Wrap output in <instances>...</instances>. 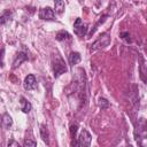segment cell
I'll return each instance as SVG.
<instances>
[{"label": "cell", "instance_id": "obj_1", "mask_svg": "<svg viewBox=\"0 0 147 147\" xmlns=\"http://www.w3.org/2000/svg\"><path fill=\"white\" fill-rule=\"evenodd\" d=\"M52 65H53V71H54V76H55V77L61 76L62 74L67 72V70H68L64 60H63V59L61 57V55H59V54H55V55L53 56Z\"/></svg>", "mask_w": 147, "mask_h": 147}, {"label": "cell", "instance_id": "obj_2", "mask_svg": "<svg viewBox=\"0 0 147 147\" xmlns=\"http://www.w3.org/2000/svg\"><path fill=\"white\" fill-rule=\"evenodd\" d=\"M110 42V37L108 33H102L92 45H91V51H96L100 48H103L106 46H108Z\"/></svg>", "mask_w": 147, "mask_h": 147}, {"label": "cell", "instance_id": "obj_3", "mask_svg": "<svg viewBox=\"0 0 147 147\" xmlns=\"http://www.w3.org/2000/svg\"><path fill=\"white\" fill-rule=\"evenodd\" d=\"M39 18L40 20H46V21H53V20H55V13L52 8L44 7L39 10Z\"/></svg>", "mask_w": 147, "mask_h": 147}, {"label": "cell", "instance_id": "obj_4", "mask_svg": "<svg viewBox=\"0 0 147 147\" xmlns=\"http://www.w3.org/2000/svg\"><path fill=\"white\" fill-rule=\"evenodd\" d=\"M91 140H92V137H91L90 132L87 130L83 129L82 132L79 133V138H78V141H79L80 146H83V147H90Z\"/></svg>", "mask_w": 147, "mask_h": 147}, {"label": "cell", "instance_id": "obj_5", "mask_svg": "<svg viewBox=\"0 0 147 147\" xmlns=\"http://www.w3.org/2000/svg\"><path fill=\"white\" fill-rule=\"evenodd\" d=\"M74 32L79 37H82L86 33V25L83 23L82 18H79V17L76 18V21L74 23Z\"/></svg>", "mask_w": 147, "mask_h": 147}, {"label": "cell", "instance_id": "obj_6", "mask_svg": "<svg viewBox=\"0 0 147 147\" xmlns=\"http://www.w3.org/2000/svg\"><path fill=\"white\" fill-rule=\"evenodd\" d=\"M23 86L26 91H31V90H34L37 87V82H36V78L33 75H28L24 79V83H23Z\"/></svg>", "mask_w": 147, "mask_h": 147}, {"label": "cell", "instance_id": "obj_7", "mask_svg": "<svg viewBox=\"0 0 147 147\" xmlns=\"http://www.w3.org/2000/svg\"><path fill=\"white\" fill-rule=\"evenodd\" d=\"M26 60H28V55H26L25 53H23V52L17 53L16 56H15V59H14V62H13V68H14V69L17 68L22 62H24V61H26Z\"/></svg>", "mask_w": 147, "mask_h": 147}, {"label": "cell", "instance_id": "obj_8", "mask_svg": "<svg viewBox=\"0 0 147 147\" xmlns=\"http://www.w3.org/2000/svg\"><path fill=\"white\" fill-rule=\"evenodd\" d=\"M20 103H21V110H22L23 113H25V114H28V113L31 110V108H32L31 103H30L25 98H23V96L20 99Z\"/></svg>", "mask_w": 147, "mask_h": 147}, {"label": "cell", "instance_id": "obj_9", "mask_svg": "<svg viewBox=\"0 0 147 147\" xmlns=\"http://www.w3.org/2000/svg\"><path fill=\"white\" fill-rule=\"evenodd\" d=\"M80 60H82V57H80V54L78 52H71L70 53V55H69V63L71 65H75V64L79 63Z\"/></svg>", "mask_w": 147, "mask_h": 147}, {"label": "cell", "instance_id": "obj_10", "mask_svg": "<svg viewBox=\"0 0 147 147\" xmlns=\"http://www.w3.org/2000/svg\"><path fill=\"white\" fill-rule=\"evenodd\" d=\"M40 136H41V139L44 140V142H46L47 145L49 144V134H48V130H47V126L46 125H41L40 126Z\"/></svg>", "mask_w": 147, "mask_h": 147}, {"label": "cell", "instance_id": "obj_11", "mask_svg": "<svg viewBox=\"0 0 147 147\" xmlns=\"http://www.w3.org/2000/svg\"><path fill=\"white\" fill-rule=\"evenodd\" d=\"M1 124H2V126H3L5 129H9V127L11 126V124H13V119H11V117H10L8 114H5V115L2 116Z\"/></svg>", "mask_w": 147, "mask_h": 147}, {"label": "cell", "instance_id": "obj_12", "mask_svg": "<svg viewBox=\"0 0 147 147\" xmlns=\"http://www.w3.org/2000/svg\"><path fill=\"white\" fill-rule=\"evenodd\" d=\"M11 15H13V13H11L10 10H6L3 14H1V15H0V25L6 24V23L11 18Z\"/></svg>", "mask_w": 147, "mask_h": 147}, {"label": "cell", "instance_id": "obj_13", "mask_svg": "<svg viewBox=\"0 0 147 147\" xmlns=\"http://www.w3.org/2000/svg\"><path fill=\"white\" fill-rule=\"evenodd\" d=\"M56 40H59V41H63V40H68V39H70V34L67 32V31H64V30H62V31H59L57 33H56Z\"/></svg>", "mask_w": 147, "mask_h": 147}, {"label": "cell", "instance_id": "obj_14", "mask_svg": "<svg viewBox=\"0 0 147 147\" xmlns=\"http://www.w3.org/2000/svg\"><path fill=\"white\" fill-rule=\"evenodd\" d=\"M64 7H65V3H64V1L57 0V1H55V2H54V8H55V11H56V13H59V14L63 13V10H64Z\"/></svg>", "mask_w": 147, "mask_h": 147}, {"label": "cell", "instance_id": "obj_15", "mask_svg": "<svg viewBox=\"0 0 147 147\" xmlns=\"http://www.w3.org/2000/svg\"><path fill=\"white\" fill-rule=\"evenodd\" d=\"M23 147H37V144H36V141L32 140V139H25Z\"/></svg>", "mask_w": 147, "mask_h": 147}, {"label": "cell", "instance_id": "obj_16", "mask_svg": "<svg viewBox=\"0 0 147 147\" xmlns=\"http://www.w3.org/2000/svg\"><path fill=\"white\" fill-rule=\"evenodd\" d=\"M99 106H100L101 108H107V107L109 106V102H108L105 98H100V99H99Z\"/></svg>", "mask_w": 147, "mask_h": 147}, {"label": "cell", "instance_id": "obj_17", "mask_svg": "<svg viewBox=\"0 0 147 147\" xmlns=\"http://www.w3.org/2000/svg\"><path fill=\"white\" fill-rule=\"evenodd\" d=\"M76 133H77V125L76 124H71L70 125V134H71V138H76Z\"/></svg>", "mask_w": 147, "mask_h": 147}, {"label": "cell", "instance_id": "obj_18", "mask_svg": "<svg viewBox=\"0 0 147 147\" xmlns=\"http://www.w3.org/2000/svg\"><path fill=\"white\" fill-rule=\"evenodd\" d=\"M70 147H80V144H79V141H78V139H76V138H74V139L71 140V144H70Z\"/></svg>", "mask_w": 147, "mask_h": 147}, {"label": "cell", "instance_id": "obj_19", "mask_svg": "<svg viewBox=\"0 0 147 147\" xmlns=\"http://www.w3.org/2000/svg\"><path fill=\"white\" fill-rule=\"evenodd\" d=\"M8 147H21V146H20V144L16 140H10L8 142Z\"/></svg>", "mask_w": 147, "mask_h": 147}, {"label": "cell", "instance_id": "obj_20", "mask_svg": "<svg viewBox=\"0 0 147 147\" xmlns=\"http://www.w3.org/2000/svg\"><path fill=\"white\" fill-rule=\"evenodd\" d=\"M121 37H122V39H125L126 41H131V40H130V34H129V32H122V33H121Z\"/></svg>", "mask_w": 147, "mask_h": 147}, {"label": "cell", "instance_id": "obj_21", "mask_svg": "<svg viewBox=\"0 0 147 147\" xmlns=\"http://www.w3.org/2000/svg\"><path fill=\"white\" fill-rule=\"evenodd\" d=\"M3 54H5V48L0 49V65L3 67Z\"/></svg>", "mask_w": 147, "mask_h": 147}]
</instances>
